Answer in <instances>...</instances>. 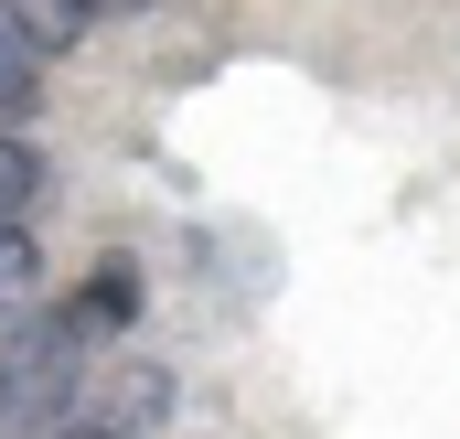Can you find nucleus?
<instances>
[{"label": "nucleus", "instance_id": "nucleus-3", "mask_svg": "<svg viewBox=\"0 0 460 439\" xmlns=\"http://www.w3.org/2000/svg\"><path fill=\"white\" fill-rule=\"evenodd\" d=\"M43 193H54V161H43L32 139H11V129H0V225H32Z\"/></svg>", "mask_w": 460, "mask_h": 439}, {"label": "nucleus", "instance_id": "nucleus-7", "mask_svg": "<svg viewBox=\"0 0 460 439\" xmlns=\"http://www.w3.org/2000/svg\"><path fill=\"white\" fill-rule=\"evenodd\" d=\"M150 408H172V375H150V364H128V375H118V418H108V429H139Z\"/></svg>", "mask_w": 460, "mask_h": 439}, {"label": "nucleus", "instance_id": "nucleus-5", "mask_svg": "<svg viewBox=\"0 0 460 439\" xmlns=\"http://www.w3.org/2000/svg\"><path fill=\"white\" fill-rule=\"evenodd\" d=\"M0 11L22 22V43H32V54H65V43L86 32V0H0Z\"/></svg>", "mask_w": 460, "mask_h": 439}, {"label": "nucleus", "instance_id": "nucleus-9", "mask_svg": "<svg viewBox=\"0 0 460 439\" xmlns=\"http://www.w3.org/2000/svg\"><path fill=\"white\" fill-rule=\"evenodd\" d=\"M97 11H150V0H86V22H97Z\"/></svg>", "mask_w": 460, "mask_h": 439}, {"label": "nucleus", "instance_id": "nucleus-8", "mask_svg": "<svg viewBox=\"0 0 460 439\" xmlns=\"http://www.w3.org/2000/svg\"><path fill=\"white\" fill-rule=\"evenodd\" d=\"M54 439H128V429H108V418H65Z\"/></svg>", "mask_w": 460, "mask_h": 439}, {"label": "nucleus", "instance_id": "nucleus-4", "mask_svg": "<svg viewBox=\"0 0 460 439\" xmlns=\"http://www.w3.org/2000/svg\"><path fill=\"white\" fill-rule=\"evenodd\" d=\"M32 97H43V54H32L22 22L0 11V118H32Z\"/></svg>", "mask_w": 460, "mask_h": 439}, {"label": "nucleus", "instance_id": "nucleus-2", "mask_svg": "<svg viewBox=\"0 0 460 439\" xmlns=\"http://www.w3.org/2000/svg\"><path fill=\"white\" fill-rule=\"evenodd\" d=\"M128 322H139V279H128V268H97V279L65 300V332H75V343H97V332H128Z\"/></svg>", "mask_w": 460, "mask_h": 439}, {"label": "nucleus", "instance_id": "nucleus-6", "mask_svg": "<svg viewBox=\"0 0 460 439\" xmlns=\"http://www.w3.org/2000/svg\"><path fill=\"white\" fill-rule=\"evenodd\" d=\"M32 279H43L32 236H22V225H0V311H11V300H32Z\"/></svg>", "mask_w": 460, "mask_h": 439}, {"label": "nucleus", "instance_id": "nucleus-1", "mask_svg": "<svg viewBox=\"0 0 460 439\" xmlns=\"http://www.w3.org/2000/svg\"><path fill=\"white\" fill-rule=\"evenodd\" d=\"M75 332L65 311H32V322L0 332V439H54L75 418Z\"/></svg>", "mask_w": 460, "mask_h": 439}]
</instances>
